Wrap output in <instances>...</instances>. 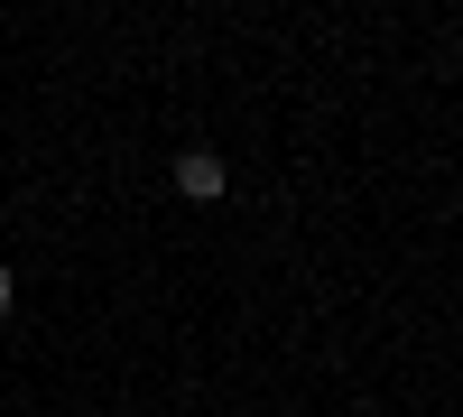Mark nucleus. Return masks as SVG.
<instances>
[{
  "label": "nucleus",
  "instance_id": "obj_1",
  "mask_svg": "<svg viewBox=\"0 0 463 417\" xmlns=\"http://www.w3.org/2000/svg\"><path fill=\"white\" fill-rule=\"evenodd\" d=\"M222 185H232V167L213 158V148H185V158H176V195H185V204H213Z\"/></svg>",
  "mask_w": 463,
  "mask_h": 417
},
{
  "label": "nucleus",
  "instance_id": "obj_2",
  "mask_svg": "<svg viewBox=\"0 0 463 417\" xmlns=\"http://www.w3.org/2000/svg\"><path fill=\"white\" fill-rule=\"evenodd\" d=\"M10 297H19V279H10V260H0V316H10Z\"/></svg>",
  "mask_w": 463,
  "mask_h": 417
}]
</instances>
